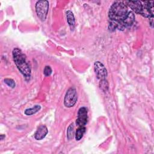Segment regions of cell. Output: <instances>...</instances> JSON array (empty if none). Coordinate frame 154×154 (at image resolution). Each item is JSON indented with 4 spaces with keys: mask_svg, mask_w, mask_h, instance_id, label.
Masks as SVG:
<instances>
[{
    "mask_svg": "<svg viewBox=\"0 0 154 154\" xmlns=\"http://www.w3.org/2000/svg\"><path fill=\"white\" fill-rule=\"evenodd\" d=\"M129 12L128 7L123 1H116L110 7L108 11L109 20L116 22L117 29Z\"/></svg>",
    "mask_w": 154,
    "mask_h": 154,
    "instance_id": "1",
    "label": "cell"
},
{
    "mask_svg": "<svg viewBox=\"0 0 154 154\" xmlns=\"http://www.w3.org/2000/svg\"><path fill=\"white\" fill-rule=\"evenodd\" d=\"M13 57L14 62L19 70L25 76L26 79H29L31 76V67L26 61L25 55L22 51L16 48L13 50Z\"/></svg>",
    "mask_w": 154,
    "mask_h": 154,
    "instance_id": "2",
    "label": "cell"
},
{
    "mask_svg": "<svg viewBox=\"0 0 154 154\" xmlns=\"http://www.w3.org/2000/svg\"><path fill=\"white\" fill-rule=\"evenodd\" d=\"M35 8L37 16L39 19L41 21H45L49 10V2L46 0L38 1L35 4Z\"/></svg>",
    "mask_w": 154,
    "mask_h": 154,
    "instance_id": "3",
    "label": "cell"
},
{
    "mask_svg": "<svg viewBox=\"0 0 154 154\" xmlns=\"http://www.w3.org/2000/svg\"><path fill=\"white\" fill-rule=\"evenodd\" d=\"M78 100V95L76 90L75 88L71 87L69 88L65 94L64 99V104L65 106L70 108L73 106Z\"/></svg>",
    "mask_w": 154,
    "mask_h": 154,
    "instance_id": "4",
    "label": "cell"
},
{
    "mask_svg": "<svg viewBox=\"0 0 154 154\" xmlns=\"http://www.w3.org/2000/svg\"><path fill=\"white\" fill-rule=\"evenodd\" d=\"M143 8L141 15L145 17L152 18L153 17V1H141Z\"/></svg>",
    "mask_w": 154,
    "mask_h": 154,
    "instance_id": "5",
    "label": "cell"
},
{
    "mask_svg": "<svg viewBox=\"0 0 154 154\" xmlns=\"http://www.w3.org/2000/svg\"><path fill=\"white\" fill-rule=\"evenodd\" d=\"M88 121V110L85 106L81 107L78 112L76 124L78 126H85Z\"/></svg>",
    "mask_w": 154,
    "mask_h": 154,
    "instance_id": "6",
    "label": "cell"
},
{
    "mask_svg": "<svg viewBox=\"0 0 154 154\" xmlns=\"http://www.w3.org/2000/svg\"><path fill=\"white\" fill-rule=\"evenodd\" d=\"M94 69L96 76L98 79H105L107 76V70L104 65L100 61H96L94 63Z\"/></svg>",
    "mask_w": 154,
    "mask_h": 154,
    "instance_id": "7",
    "label": "cell"
},
{
    "mask_svg": "<svg viewBox=\"0 0 154 154\" xmlns=\"http://www.w3.org/2000/svg\"><path fill=\"white\" fill-rule=\"evenodd\" d=\"M135 14L132 11H129L127 16H126L125 19L122 22L120 25L118 27L119 29H124L126 28L129 27L131 26L134 21H135Z\"/></svg>",
    "mask_w": 154,
    "mask_h": 154,
    "instance_id": "8",
    "label": "cell"
},
{
    "mask_svg": "<svg viewBox=\"0 0 154 154\" xmlns=\"http://www.w3.org/2000/svg\"><path fill=\"white\" fill-rule=\"evenodd\" d=\"M127 7H130L133 11L137 14H140L142 11V2L140 1H123Z\"/></svg>",
    "mask_w": 154,
    "mask_h": 154,
    "instance_id": "9",
    "label": "cell"
},
{
    "mask_svg": "<svg viewBox=\"0 0 154 154\" xmlns=\"http://www.w3.org/2000/svg\"><path fill=\"white\" fill-rule=\"evenodd\" d=\"M48 132L47 127L45 125H40L34 134V138L37 140H41L46 137Z\"/></svg>",
    "mask_w": 154,
    "mask_h": 154,
    "instance_id": "10",
    "label": "cell"
},
{
    "mask_svg": "<svg viewBox=\"0 0 154 154\" xmlns=\"http://www.w3.org/2000/svg\"><path fill=\"white\" fill-rule=\"evenodd\" d=\"M66 17L67 23L70 26L71 30H73L75 27V19L73 13L70 10L66 11Z\"/></svg>",
    "mask_w": 154,
    "mask_h": 154,
    "instance_id": "11",
    "label": "cell"
},
{
    "mask_svg": "<svg viewBox=\"0 0 154 154\" xmlns=\"http://www.w3.org/2000/svg\"><path fill=\"white\" fill-rule=\"evenodd\" d=\"M40 109H41L40 105H34V106H32V108L26 109L24 111V113H25V114H26L27 116H31V115L34 114L36 112H37L38 111H40Z\"/></svg>",
    "mask_w": 154,
    "mask_h": 154,
    "instance_id": "12",
    "label": "cell"
},
{
    "mask_svg": "<svg viewBox=\"0 0 154 154\" xmlns=\"http://www.w3.org/2000/svg\"><path fill=\"white\" fill-rule=\"evenodd\" d=\"M86 128L85 126H79V128L77 129L76 132H75V139L77 141L80 140L84 136V133L85 132Z\"/></svg>",
    "mask_w": 154,
    "mask_h": 154,
    "instance_id": "13",
    "label": "cell"
},
{
    "mask_svg": "<svg viewBox=\"0 0 154 154\" xmlns=\"http://www.w3.org/2000/svg\"><path fill=\"white\" fill-rule=\"evenodd\" d=\"M75 135V133L74 125L73 123H71L69 126V127L67 128V137L68 140H70L73 139Z\"/></svg>",
    "mask_w": 154,
    "mask_h": 154,
    "instance_id": "14",
    "label": "cell"
},
{
    "mask_svg": "<svg viewBox=\"0 0 154 154\" xmlns=\"http://www.w3.org/2000/svg\"><path fill=\"white\" fill-rule=\"evenodd\" d=\"M99 87L101 90H102L103 91H106L108 89V82L105 79H100L99 82Z\"/></svg>",
    "mask_w": 154,
    "mask_h": 154,
    "instance_id": "15",
    "label": "cell"
},
{
    "mask_svg": "<svg viewBox=\"0 0 154 154\" xmlns=\"http://www.w3.org/2000/svg\"><path fill=\"white\" fill-rule=\"evenodd\" d=\"M4 82L9 87H11V88H14L16 86V84L15 82L13 79H10V78H5L4 79Z\"/></svg>",
    "mask_w": 154,
    "mask_h": 154,
    "instance_id": "16",
    "label": "cell"
},
{
    "mask_svg": "<svg viewBox=\"0 0 154 154\" xmlns=\"http://www.w3.org/2000/svg\"><path fill=\"white\" fill-rule=\"evenodd\" d=\"M52 70L50 66H45V67L44 68V70H43V73L46 76H50L52 74Z\"/></svg>",
    "mask_w": 154,
    "mask_h": 154,
    "instance_id": "17",
    "label": "cell"
},
{
    "mask_svg": "<svg viewBox=\"0 0 154 154\" xmlns=\"http://www.w3.org/2000/svg\"><path fill=\"white\" fill-rule=\"evenodd\" d=\"M5 135L1 134V140H2L4 139V138H5Z\"/></svg>",
    "mask_w": 154,
    "mask_h": 154,
    "instance_id": "18",
    "label": "cell"
}]
</instances>
